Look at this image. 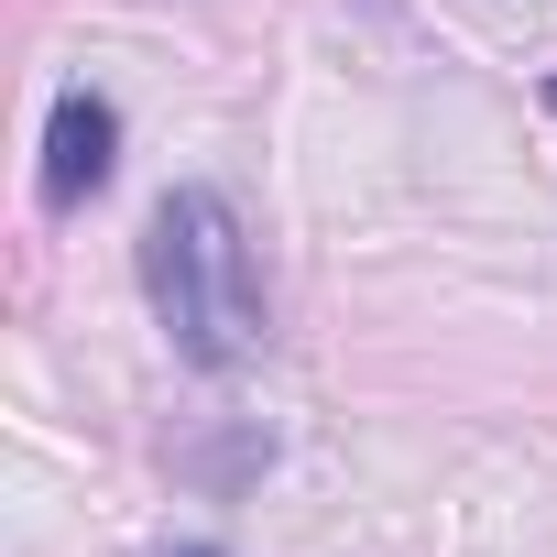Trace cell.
Here are the masks:
<instances>
[{"instance_id": "cell-1", "label": "cell", "mask_w": 557, "mask_h": 557, "mask_svg": "<svg viewBox=\"0 0 557 557\" xmlns=\"http://www.w3.org/2000/svg\"><path fill=\"white\" fill-rule=\"evenodd\" d=\"M143 285H153V318L164 339L197 361V372H230L251 361L262 339V285H251V240H240V208L219 186H175L143 230Z\"/></svg>"}, {"instance_id": "cell-2", "label": "cell", "mask_w": 557, "mask_h": 557, "mask_svg": "<svg viewBox=\"0 0 557 557\" xmlns=\"http://www.w3.org/2000/svg\"><path fill=\"white\" fill-rule=\"evenodd\" d=\"M110 164H121V110H110L99 88H66L55 121H45V197L77 208V197L110 186Z\"/></svg>"}, {"instance_id": "cell-3", "label": "cell", "mask_w": 557, "mask_h": 557, "mask_svg": "<svg viewBox=\"0 0 557 557\" xmlns=\"http://www.w3.org/2000/svg\"><path fill=\"white\" fill-rule=\"evenodd\" d=\"M546 99H557V88H546Z\"/></svg>"}, {"instance_id": "cell-4", "label": "cell", "mask_w": 557, "mask_h": 557, "mask_svg": "<svg viewBox=\"0 0 557 557\" xmlns=\"http://www.w3.org/2000/svg\"><path fill=\"white\" fill-rule=\"evenodd\" d=\"M197 557H208V546H197Z\"/></svg>"}]
</instances>
